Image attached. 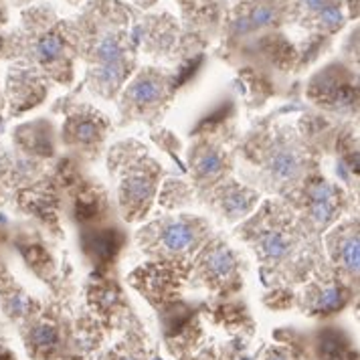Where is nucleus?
I'll return each mask as SVG.
<instances>
[{
    "instance_id": "obj_1",
    "label": "nucleus",
    "mask_w": 360,
    "mask_h": 360,
    "mask_svg": "<svg viewBox=\"0 0 360 360\" xmlns=\"http://www.w3.org/2000/svg\"><path fill=\"white\" fill-rule=\"evenodd\" d=\"M195 237H197L195 229L188 223H184V221L170 223L162 233L164 245L168 247V249H172V251H182V249L191 247L195 243Z\"/></svg>"
},
{
    "instance_id": "obj_2",
    "label": "nucleus",
    "mask_w": 360,
    "mask_h": 360,
    "mask_svg": "<svg viewBox=\"0 0 360 360\" xmlns=\"http://www.w3.org/2000/svg\"><path fill=\"white\" fill-rule=\"evenodd\" d=\"M269 168L278 179L290 180L300 172V158L292 150H279L278 154H274Z\"/></svg>"
},
{
    "instance_id": "obj_3",
    "label": "nucleus",
    "mask_w": 360,
    "mask_h": 360,
    "mask_svg": "<svg viewBox=\"0 0 360 360\" xmlns=\"http://www.w3.org/2000/svg\"><path fill=\"white\" fill-rule=\"evenodd\" d=\"M259 247L267 259H281L290 251V237L283 231H269L262 237Z\"/></svg>"
},
{
    "instance_id": "obj_4",
    "label": "nucleus",
    "mask_w": 360,
    "mask_h": 360,
    "mask_svg": "<svg viewBox=\"0 0 360 360\" xmlns=\"http://www.w3.org/2000/svg\"><path fill=\"white\" fill-rule=\"evenodd\" d=\"M344 302H346V295H344L342 290L336 288V285H328L316 297V310L334 311L342 308Z\"/></svg>"
},
{
    "instance_id": "obj_5",
    "label": "nucleus",
    "mask_w": 360,
    "mask_h": 360,
    "mask_svg": "<svg viewBox=\"0 0 360 360\" xmlns=\"http://www.w3.org/2000/svg\"><path fill=\"white\" fill-rule=\"evenodd\" d=\"M235 267V257L231 255L227 249H214L213 253L209 255V269L213 271L217 278H225L229 276Z\"/></svg>"
},
{
    "instance_id": "obj_6",
    "label": "nucleus",
    "mask_w": 360,
    "mask_h": 360,
    "mask_svg": "<svg viewBox=\"0 0 360 360\" xmlns=\"http://www.w3.org/2000/svg\"><path fill=\"white\" fill-rule=\"evenodd\" d=\"M152 195V184L142 176H131L126 184H124V197L130 202H142L148 200Z\"/></svg>"
},
{
    "instance_id": "obj_7",
    "label": "nucleus",
    "mask_w": 360,
    "mask_h": 360,
    "mask_svg": "<svg viewBox=\"0 0 360 360\" xmlns=\"http://www.w3.org/2000/svg\"><path fill=\"white\" fill-rule=\"evenodd\" d=\"M160 96V85L154 79H142L131 87V98L140 103H150Z\"/></svg>"
},
{
    "instance_id": "obj_8",
    "label": "nucleus",
    "mask_w": 360,
    "mask_h": 360,
    "mask_svg": "<svg viewBox=\"0 0 360 360\" xmlns=\"http://www.w3.org/2000/svg\"><path fill=\"white\" fill-rule=\"evenodd\" d=\"M98 55L101 57L103 63H122L124 51L120 47V43L114 37H105L98 45Z\"/></svg>"
},
{
    "instance_id": "obj_9",
    "label": "nucleus",
    "mask_w": 360,
    "mask_h": 360,
    "mask_svg": "<svg viewBox=\"0 0 360 360\" xmlns=\"http://www.w3.org/2000/svg\"><path fill=\"white\" fill-rule=\"evenodd\" d=\"M251 202H253V197L251 195H247V193H241V191H235V193H231L225 198V209H227V213L231 217H237V214H243L249 211V207H251Z\"/></svg>"
},
{
    "instance_id": "obj_10",
    "label": "nucleus",
    "mask_w": 360,
    "mask_h": 360,
    "mask_svg": "<svg viewBox=\"0 0 360 360\" xmlns=\"http://www.w3.org/2000/svg\"><path fill=\"white\" fill-rule=\"evenodd\" d=\"M340 255H342V262L344 265L350 269V271H359V259H360V253H359V237L354 235V237H348L346 241L340 247Z\"/></svg>"
},
{
    "instance_id": "obj_11",
    "label": "nucleus",
    "mask_w": 360,
    "mask_h": 360,
    "mask_svg": "<svg viewBox=\"0 0 360 360\" xmlns=\"http://www.w3.org/2000/svg\"><path fill=\"white\" fill-rule=\"evenodd\" d=\"M310 214L318 225H326L334 219V200H311Z\"/></svg>"
},
{
    "instance_id": "obj_12",
    "label": "nucleus",
    "mask_w": 360,
    "mask_h": 360,
    "mask_svg": "<svg viewBox=\"0 0 360 360\" xmlns=\"http://www.w3.org/2000/svg\"><path fill=\"white\" fill-rule=\"evenodd\" d=\"M37 53L43 61H53L61 55V41L59 37L51 34V37H45L41 39V43L37 45Z\"/></svg>"
},
{
    "instance_id": "obj_13",
    "label": "nucleus",
    "mask_w": 360,
    "mask_h": 360,
    "mask_svg": "<svg viewBox=\"0 0 360 360\" xmlns=\"http://www.w3.org/2000/svg\"><path fill=\"white\" fill-rule=\"evenodd\" d=\"M33 342L41 348H51L57 342V330L51 324H41L33 330Z\"/></svg>"
},
{
    "instance_id": "obj_14",
    "label": "nucleus",
    "mask_w": 360,
    "mask_h": 360,
    "mask_svg": "<svg viewBox=\"0 0 360 360\" xmlns=\"http://www.w3.org/2000/svg\"><path fill=\"white\" fill-rule=\"evenodd\" d=\"M122 77H124L122 63H103V67L99 69V79L105 85H115V83H120Z\"/></svg>"
},
{
    "instance_id": "obj_15",
    "label": "nucleus",
    "mask_w": 360,
    "mask_h": 360,
    "mask_svg": "<svg viewBox=\"0 0 360 360\" xmlns=\"http://www.w3.org/2000/svg\"><path fill=\"white\" fill-rule=\"evenodd\" d=\"M221 158H219V154H214V152H209V154H205L202 158H200V162H198V172L202 174V176H213L217 174L219 170H221Z\"/></svg>"
},
{
    "instance_id": "obj_16",
    "label": "nucleus",
    "mask_w": 360,
    "mask_h": 360,
    "mask_svg": "<svg viewBox=\"0 0 360 360\" xmlns=\"http://www.w3.org/2000/svg\"><path fill=\"white\" fill-rule=\"evenodd\" d=\"M318 17L322 20V25H326L330 29H336V27L342 22V13H340V8H336V6H332V4H326L324 8H320V11H318Z\"/></svg>"
},
{
    "instance_id": "obj_17",
    "label": "nucleus",
    "mask_w": 360,
    "mask_h": 360,
    "mask_svg": "<svg viewBox=\"0 0 360 360\" xmlns=\"http://www.w3.org/2000/svg\"><path fill=\"white\" fill-rule=\"evenodd\" d=\"M274 18H276V13H274L271 8L259 6V8H255V11L251 13L249 22H251V27H265V25H271Z\"/></svg>"
},
{
    "instance_id": "obj_18",
    "label": "nucleus",
    "mask_w": 360,
    "mask_h": 360,
    "mask_svg": "<svg viewBox=\"0 0 360 360\" xmlns=\"http://www.w3.org/2000/svg\"><path fill=\"white\" fill-rule=\"evenodd\" d=\"M96 134H98V126H96L94 122H89V120H83V122H79V124L75 126V136H77L79 140H83V142L94 140Z\"/></svg>"
},
{
    "instance_id": "obj_19",
    "label": "nucleus",
    "mask_w": 360,
    "mask_h": 360,
    "mask_svg": "<svg viewBox=\"0 0 360 360\" xmlns=\"http://www.w3.org/2000/svg\"><path fill=\"white\" fill-rule=\"evenodd\" d=\"M253 27H251V22H249V18H239L237 22H235V31L237 33H247V31H251Z\"/></svg>"
},
{
    "instance_id": "obj_20",
    "label": "nucleus",
    "mask_w": 360,
    "mask_h": 360,
    "mask_svg": "<svg viewBox=\"0 0 360 360\" xmlns=\"http://www.w3.org/2000/svg\"><path fill=\"white\" fill-rule=\"evenodd\" d=\"M306 4H308V8H311V11H320V8L326 6L324 0H306Z\"/></svg>"
},
{
    "instance_id": "obj_21",
    "label": "nucleus",
    "mask_w": 360,
    "mask_h": 360,
    "mask_svg": "<svg viewBox=\"0 0 360 360\" xmlns=\"http://www.w3.org/2000/svg\"><path fill=\"white\" fill-rule=\"evenodd\" d=\"M267 360H288V356H283V354H278V352H276V354H271Z\"/></svg>"
},
{
    "instance_id": "obj_22",
    "label": "nucleus",
    "mask_w": 360,
    "mask_h": 360,
    "mask_svg": "<svg viewBox=\"0 0 360 360\" xmlns=\"http://www.w3.org/2000/svg\"><path fill=\"white\" fill-rule=\"evenodd\" d=\"M124 360H136V359H124Z\"/></svg>"
}]
</instances>
